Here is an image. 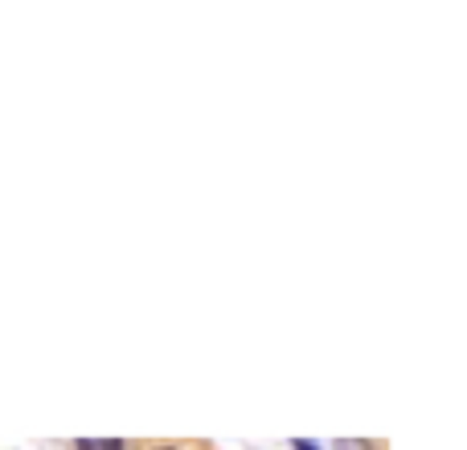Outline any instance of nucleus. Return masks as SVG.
<instances>
[{"instance_id": "nucleus-1", "label": "nucleus", "mask_w": 467, "mask_h": 450, "mask_svg": "<svg viewBox=\"0 0 467 450\" xmlns=\"http://www.w3.org/2000/svg\"><path fill=\"white\" fill-rule=\"evenodd\" d=\"M74 450H127V442H119V438H78Z\"/></svg>"}, {"instance_id": "nucleus-2", "label": "nucleus", "mask_w": 467, "mask_h": 450, "mask_svg": "<svg viewBox=\"0 0 467 450\" xmlns=\"http://www.w3.org/2000/svg\"><path fill=\"white\" fill-rule=\"evenodd\" d=\"M332 450H381L378 442H369V438H336V446Z\"/></svg>"}, {"instance_id": "nucleus-3", "label": "nucleus", "mask_w": 467, "mask_h": 450, "mask_svg": "<svg viewBox=\"0 0 467 450\" xmlns=\"http://www.w3.org/2000/svg\"><path fill=\"white\" fill-rule=\"evenodd\" d=\"M295 450H320V446H316V442H303V438H300V442H295Z\"/></svg>"}, {"instance_id": "nucleus-4", "label": "nucleus", "mask_w": 467, "mask_h": 450, "mask_svg": "<svg viewBox=\"0 0 467 450\" xmlns=\"http://www.w3.org/2000/svg\"><path fill=\"white\" fill-rule=\"evenodd\" d=\"M152 450H185V446H152Z\"/></svg>"}]
</instances>
